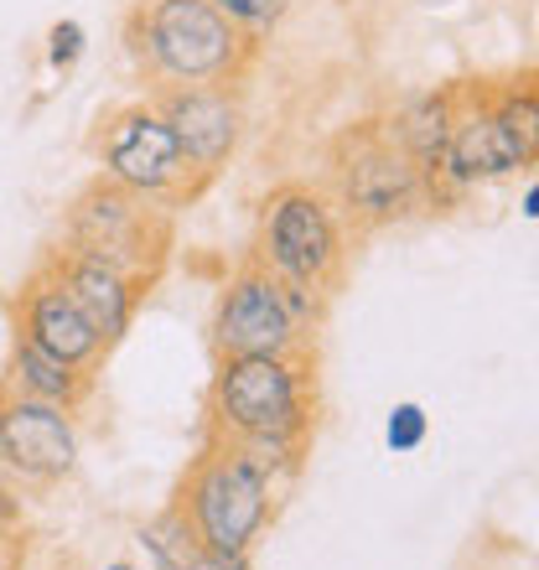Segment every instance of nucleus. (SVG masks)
Here are the masks:
<instances>
[{
    "label": "nucleus",
    "instance_id": "obj_1",
    "mask_svg": "<svg viewBox=\"0 0 539 570\" xmlns=\"http://www.w3.org/2000/svg\"><path fill=\"white\" fill-rule=\"evenodd\" d=\"M125 52L146 94L203 89V83H244L259 42L228 27L208 0H135L125 11Z\"/></svg>",
    "mask_w": 539,
    "mask_h": 570
},
{
    "label": "nucleus",
    "instance_id": "obj_2",
    "mask_svg": "<svg viewBox=\"0 0 539 570\" xmlns=\"http://www.w3.org/2000/svg\"><path fill=\"white\" fill-rule=\"evenodd\" d=\"M203 415H208L203 435H218V441H255V435L312 441L316 353H296V358H270V353L218 358Z\"/></svg>",
    "mask_w": 539,
    "mask_h": 570
},
{
    "label": "nucleus",
    "instance_id": "obj_3",
    "mask_svg": "<svg viewBox=\"0 0 539 570\" xmlns=\"http://www.w3.org/2000/svg\"><path fill=\"white\" fill-rule=\"evenodd\" d=\"M281 482L255 466L234 441L203 435V451L177 482V513L197 540L224 556H249L281 513Z\"/></svg>",
    "mask_w": 539,
    "mask_h": 570
},
{
    "label": "nucleus",
    "instance_id": "obj_4",
    "mask_svg": "<svg viewBox=\"0 0 539 570\" xmlns=\"http://www.w3.org/2000/svg\"><path fill=\"white\" fill-rule=\"evenodd\" d=\"M58 244L74 249V255L115 265L150 296L156 281L166 275V265H171V249H177V213H166L150 197L125 193L120 181L94 171L62 208Z\"/></svg>",
    "mask_w": 539,
    "mask_h": 570
},
{
    "label": "nucleus",
    "instance_id": "obj_5",
    "mask_svg": "<svg viewBox=\"0 0 539 570\" xmlns=\"http://www.w3.org/2000/svg\"><path fill=\"white\" fill-rule=\"evenodd\" d=\"M347 255L353 234L316 181H281L259 197L249 259H259L275 281L306 285L332 301L347 281Z\"/></svg>",
    "mask_w": 539,
    "mask_h": 570
},
{
    "label": "nucleus",
    "instance_id": "obj_6",
    "mask_svg": "<svg viewBox=\"0 0 539 570\" xmlns=\"http://www.w3.org/2000/svg\"><path fill=\"white\" fill-rule=\"evenodd\" d=\"M337 218L347 224V234H379V228L410 224L425 208V177L415 171V161L394 146V136L384 130L379 115L343 125L327 146V187Z\"/></svg>",
    "mask_w": 539,
    "mask_h": 570
},
{
    "label": "nucleus",
    "instance_id": "obj_7",
    "mask_svg": "<svg viewBox=\"0 0 539 570\" xmlns=\"http://www.w3.org/2000/svg\"><path fill=\"white\" fill-rule=\"evenodd\" d=\"M327 296L306 285H285L244 255L228 271L218 306H213V353L239 358V353H270V358H296L316 353V332L327 322Z\"/></svg>",
    "mask_w": 539,
    "mask_h": 570
},
{
    "label": "nucleus",
    "instance_id": "obj_8",
    "mask_svg": "<svg viewBox=\"0 0 539 570\" xmlns=\"http://www.w3.org/2000/svg\"><path fill=\"white\" fill-rule=\"evenodd\" d=\"M94 161H99V177L120 181L125 193L135 197H150L161 203L166 213L177 208H193L197 197L208 193L203 177L193 171L187 150H182L177 130L166 125V115L156 109V99H135V105L109 109L99 130L89 140Z\"/></svg>",
    "mask_w": 539,
    "mask_h": 570
},
{
    "label": "nucleus",
    "instance_id": "obj_9",
    "mask_svg": "<svg viewBox=\"0 0 539 570\" xmlns=\"http://www.w3.org/2000/svg\"><path fill=\"white\" fill-rule=\"evenodd\" d=\"M74 410L0 390V472L21 488H58L78 472Z\"/></svg>",
    "mask_w": 539,
    "mask_h": 570
},
{
    "label": "nucleus",
    "instance_id": "obj_10",
    "mask_svg": "<svg viewBox=\"0 0 539 570\" xmlns=\"http://www.w3.org/2000/svg\"><path fill=\"white\" fill-rule=\"evenodd\" d=\"M535 136L513 130L493 115L488 94H482V78H467L457 83V120H451V140H447V161H441V177L451 187L472 193L478 181H503L519 177V171H535Z\"/></svg>",
    "mask_w": 539,
    "mask_h": 570
},
{
    "label": "nucleus",
    "instance_id": "obj_11",
    "mask_svg": "<svg viewBox=\"0 0 539 570\" xmlns=\"http://www.w3.org/2000/svg\"><path fill=\"white\" fill-rule=\"evenodd\" d=\"M11 332L31 337V343L47 347L52 358L74 363V368H84V374H94V379H99L105 358L115 353V347L99 337V327L89 322V312L68 296V285L47 271L42 259L27 271V281L16 285V296H11Z\"/></svg>",
    "mask_w": 539,
    "mask_h": 570
},
{
    "label": "nucleus",
    "instance_id": "obj_12",
    "mask_svg": "<svg viewBox=\"0 0 539 570\" xmlns=\"http://www.w3.org/2000/svg\"><path fill=\"white\" fill-rule=\"evenodd\" d=\"M156 109L166 115V125L177 130L182 150L193 171L203 177V187L224 177V166L239 156L244 146V94L239 83H203V89H166V94H150Z\"/></svg>",
    "mask_w": 539,
    "mask_h": 570
},
{
    "label": "nucleus",
    "instance_id": "obj_13",
    "mask_svg": "<svg viewBox=\"0 0 539 570\" xmlns=\"http://www.w3.org/2000/svg\"><path fill=\"white\" fill-rule=\"evenodd\" d=\"M384 130L394 136V146L415 161V171L425 177V208L431 213H451L462 203V187H451L441 177V161H447V140H451V120H457V83H441V89H420L410 99L379 115Z\"/></svg>",
    "mask_w": 539,
    "mask_h": 570
},
{
    "label": "nucleus",
    "instance_id": "obj_14",
    "mask_svg": "<svg viewBox=\"0 0 539 570\" xmlns=\"http://www.w3.org/2000/svg\"><path fill=\"white\" fill-rule=\"evenodd\" d=\"M42 265L68 285V296L89 312V322L99 327V337H105L109 347L125 343V332L135 327V316H140V306H146V291H140L130 275H120L115 265H105V259L74 255V249H62V244L47 249Z\"/></svg>",
    "mask_w": 539,
    "mask_h": 570
},
{
    "label": "nucleus",
    "instance_id": "obj_15",
    "mask_svg": "<svg viewBox=\"0 0 539 570\" xmlns=\"http://www.w3.org/2000/svg\"><path fill=\"white\" fill-rule=\"evenodd\" d=\"M0 390L27 394V400H47V405L62 410H84L94 400V374L74 368V363L52 358L47 347H37L31 337L11 332V358H6V374H0Z\"/></svg>",
    "mask_w": 539,
    "mask_h": 570
},
{
    "label": "nucleus",
    "instance_id": "obj_16",
    "mask_svg": "<svg viewBox=\"0 0 539 570\" xmlns=\"http://www.w3.org/2000/svg\"><path fill=\"white\" fill-rule=\"evenodd\" d=\"M135 540L146 550L150 570H255L249 556H224V550H208L197 540L187 519L177 513V503H166L150 524L135 529Z\"/></svg>",
    "mask_w": 539,
    "mask_h": 570
},
{
    "label": "nucleus",
    "instance_id": "obj_17",
    "mask_svg": "<svg viewBox=\"0 0 539 570\" xmlns=\"http://www.w3.org/2000/svg\"><path fill=\"white\" fill-rule=\"evenodd\" d=\"M488 105L503 125L525 130V136H539V99H535V73H519V78H503V83H482Z\"/></svg>",
    "mask_w": 539,
    "mask_h": 570
},
{
    "label": "nucleus",
    "instance_id": "obj_18",
    "mask_svg": "<svg viewBox=\"0 0 539 570\" xmlns=\"http://www.w3.org/2000/svg\"><path fill=\"white\" fill-rule=\"evenodd\" d=\"M213 11L224 16L228 27H239L249 42L265 47L270 42V31L281 27L285 16L296 11V0H208Z\"/></svg>",
    "mask_w": 539,
    "mask_h": 570
},
{
    "label": "nucleus",
    "instance_id": "obj_19",
    "mask_svg": "<svg viewBox=\"0 0 539 570\" xmlns=\"http://www.w3.org/2000/svg\"><path fill=\"white\" fill-rule=\"evenodd\" d=\"M27 560V503H21V482L0 472V570H16Z\"/></svg>",
    "mask_w": 539,
    "mask_h": 570
},
{
    "label": "nucleus",
    "instance_id": "obj_20",
    "mask_svg": "<svg viewBox=\"0 0 539 570\" xmlns=\"http://www.w3.org/2000/svg\"><path fill=\"white\" fill-rule=\"evenodd\" d=\"M425 435H431V415H425V405H415V400H400V405L384 415V446H390L394 456L420 451Z\"/></svg>",
    "mask_w": 539,
    "mask_h": 570
},
{
    "label": "nucleus",
    "instance_id": "obj_21",
    "mask_svg": "<svg viewBox=\"0 0 539 570\" xmlns=\"http://www.w3.org/2000/svg\"><path fill=\"white\" fill-rule=\"evenodd\" d=\"M84 52H89V31H84V21L62 16V21L47 27V68H52V73H74Z\"/></svg>",
    "mask_w": 539,
    "mask_h": 570
},
{
    "label": "nucleus",
    "instance_id": "obj_22",
    "mask_svg": "<svg viewBox=\"0 0 539 570\" xmlns=\"http://www.w3.org/2000/svg\"><path fill=\"white\" fill-rule=\"evenodd\" d=\"M519 213H525L529 224H535V218H539V181H535V177L525 181V197H519Z\"/></svg>",
    "mask_w": 539,
    "mask_h": 570
},
{
    "label": "nucleus",
    "instance_id": "obj_23",
    "mask_svg": "<svg viewBox=\"0 0 539 570\" xmlns=\"http://www.w3.org/2000/svg\"><path fill=\"white\" fill-rule=\"evenodd\" d=\"M105 570H146V566H130V560H109Z\"/></svg>",
    "mask_w": 539,
    "mask_h": 570
}]
</instances>
